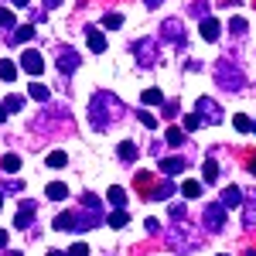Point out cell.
I'll list each match as a JSON object with an SVG mask.
<instances>
[{
	"mask_svg": "<svg viewBox=\"0 0 256 256\" xmlns=\"http://www.w3.org/2000/svg\"><path fill=\"white\" fill-rule=\"evenodd\" d=\"M181 195L184 198H198L202 195V184H198V181H184V184H181Z\"/></svg>",
	"mask_w": 256,
	"mask_h": 256,
	"instance_id": "obj_23",
	"label": "cell"
},
{
	"mask_svg": "<svg viewBox=\"0 0 256 256\" xmlns=\"http://www.w3.org/2000/svg\"><path fill=\"white\" fill-rule=\"evenodd\" d=\"M58 68L65 72V76H72V72L79 68V55H76L72 48H62L58 52Z\"/></svg>",
	"mask_w": 256,
	"mask_h": 256,
	"instance_id": "obj_8",
	"label": "cell"
},
{
	"mask_svg": "<svg viewBox=\"0 0 256 256\" xmlns=\"http://www.w3.org/2000/svg\"><path fill=\"white\" fill-rule=\"evenodd\" d=\"M106 198H110V205H116V208H123V202H126V192H123L120 184H113V188L106 192Z\"/></svg>",
	"mask_w": 256,
	"mask_h": 256,
	"instance_id": "obj_17",
	"label": "cell"
},
{
	"mask_svg": "<svg viewBox=\"0 0 256 256\" xmlns=\"http://www.w3.org/2000/svg\"><path fill=\"white\" fill-rule=\"evenodd\" d=\"M89 113H92V126H96V130H106V126L123 113V106H120V99L113 96V92H96L92 102H89Z\"/></svg>",
	"mask_w": 256,
	"mask_h": 256,
	"instance_id": "obj_1",
	"label": "cell"
},
{
	"mask_svg": "<svg viewBox=\"0 0 256 256\" xmlns=\"http://www.w3.org/2000/svg\"><path fill=\"white\" fill-rule=\"evenodd\" d=\"M202 226H205L208 232H222V229H226V208H222L218 202H208V205H205V216H202Z\"/></svg>",
	"mask_w": 256,
	"mask_h": 256,
	"instance_id": "obj_3",
	"label": "cell"
},
{
	"mask_svg": "<svg viewBox=\"0 0 256 256\" xmlns=\"http://www.w3.org/2000/svg\"><path fill=\"white\" fill-rule=\"evenodd\" d=\"M246 256H256V250H250V253H246Z\"/></svg>",
	"mask_w": 256,
	"mask_h": 256,
	"instance_id": "obj_50",
	"label": "cell"
},
{
	"mask_svg": "<svg viewBox=\"0 0 256 256\" xmlns=\"http://www.w3.org/2000/svg\"><path fill=\"white\" fill-rule=\"evenodd\" d=\"M20 188H24V184H20V181H14V178H10V181H4V188H0V192H20Z\"/></svg>",
	"mask_w": 256,
	"mask_h": 256,
	"instance_id": "obj_41",
	"label": "cell"
},
{
	"mask_svg": "<svg viewBox=\"0 0 256 256\" xmlns=\"http://www.w3.org/2000/svg\"><path fill=\"white\" fill-rule=\"evenodd\" d=\"M120 24H123V18H120V14H106V18H102V28H110V31H113V28H120Z\"/></svg>",
	"mask_w": 256,
	"mask_h": 256,
	"instance_id": "obj_34",
	"label": "cell"
},
{
	"mask_svg": "<svg viewBox=\"0 0 256 256\" xmlns=\"http://www.w3.org/2000/svg\"><path fill=\"white\" fill-rule=\"evenodd\" d=\"M160 34L171 41V44H178V48H184V24L174 18H168L164 24H160Z\"/></svg>",
	"mask_w": 256,
	"mask_h": 256,
	"instance_id": "obj_5",
	"label": "cell"
},
{
	"mask_svg": "<svg viewBox=\"0 0 256 256\" xmlns=\"http://www.w3.org/2000/svg\"><path fill=\"white\" fill-rule=\"evenodd\" d=\"M0 79L14 82V79H18V65H14V62H0Z\"/></svg>",
	"mask_w": 256,
	"mask_h": 256,
	"instance_id": "obj_18",
	"label": "cell"
},
{
	"mask_svg": "<svg viewBox=\"0 0 256 256\" xmlns=\"http://www.w3.org/2000/svg\"><path fill=\"white\" fill-rule=\"evenodd\" d=\"M229 31H232V34H246V31H250L246 18H232V20H229Z\"/></svg>",
	"mask_w": 256,
	"mask_h": 256,
	"instance_id": "obj_28",
	"label": "cell"
},
{
	"mask_svg": "<svg viewBox=\"0 0 256 256\" xmlns=\"http://www.w3.org/2000/svg\"><path fill=\"white\" fill-rule=\"evenodd\" d=\"M62 0H44V7H48V10H52V7H58Z\"/></svg>",
	"mask_w": 256,
	"mask_h": 256,
	"instance_id": "obj_45",
	"label": "cell"
},
{
	"mask_svg": "<svg viewBox=\"0 0 256 256\" xmlns=\"http://www.w3.org/2000/svg\"><path fill=\"white\" fill-rule=\"evenodd\" d=\"M31 218H34V202H24L20 212H18V218H14V229H28Z\"/></svg>",
	"mask_w": 256,
	"mask_h": 256,
	"instance_id": "obj_10",
	"label": "cell"
},
{
	"mask_svg": "<svg viewBox=\"0 0 256 256\" xmlns=\"http://www.w3.org/2000/svg\"><path fill=\"white\" fill-rule=\"evenodd\" d=\"M232 123H236V130H239V134H250V130H253L250 116H242V113H239V116H232Z\"/></svg>",
	"mask_w": 256,
	"mask_h": 256,
	"instance_id": "obj_31",
	"label": "cell"
},
{
	"mask_svg": "<svg viewBox=\"0 0 256 256\" xmlns=\"http://www.w3.org/2000/svg\"><path fill=\"white\" fill-rule=\"evenodd\" d=\"M134 55L140 58V65H150L158 58V48H154V41H134Z\"/></svg>",
	"mask_w": 256,
	"mask_h": 256,
	"instance_id": "obj_7",
	"label": "cell"
},
{
	"mask_svg": "<svg viewBox=\"0 0 256 256\" xmlns=\"http://www.w3.org/2000/svg\"><path fill=\"white\" fill-rule=\"evenodd\" d=\"M218 205H222V208H239V205H242V192H239L236 184H229V188L222 192V202H218Z\"/></svg>",
	"mask_w": 256,
	"mask_h": 256,
	"instance_id": "obj_9",
	"label": "cell"
},
{
	"mask_svg": "<svg viewBox=\"0 0 256 256\" xmlns=\"http://www.w3.org/2000/svg\"><path fill=\"white\" fill-rule=\"evenodd\" d=\"M140 123H144L147 130H154V126H158L160 120H154V116H150V113H140Z\"/></svg>",
	"mask_w": 256,
	"mask_h": 256,
	"instance_id": "obj_37",
	"label": "cell"
},
{
	"mask_svg": "<svg viewBox=\"0 0 256 256\" xmlns=\"http://www.w3.org/2000/svg\"><path fill=\"white\" fill-rule=\"evenodd\" d=\"M218 31H222V28H218L216 18H202V38L205 41H218Z\"/></svg>",
	"mask_w": 256,
	"mask_h": 256,
	"instance_id": "obj_12",
	"label": "cell"
},
{
	"mask_svg": "<svg viewBox=\"0 0 256 256\" xmlns=\"http://www.w3.org/2000/svg\"><path fill=\"white\" fill-rule=\"evenodd\" d=\"M246 202H242V212H246V229H253L256 226V192H250V195H242Z\"/></svg>",
	"mask_w": 256,
	"mask_h": 256,
	"instance_id": "obj_11",
	"label": "cell"
},
{
	"mask_svg": "<svg viewBox=\"0 0 256 256\" xmlns=\"http://www.w3.org/2000/svg\"><path fill=\"white\" fill-rule=\"evenodd\" d=\"M216 82L226 89V92H239V89L246 86V76H242V72H239V68H236L229 58H222V62L216 65Z\"/></svg>",
	"mask_w": 256,
	"mask_h": 256,
	"instance_id": "obj_2",
	"label": "cell"
},
{
	"mask_svg": "<svg viewBox=\"0 0 256 256\" xmlns=\"http://www.w3.org/2000/svg\"><path fill=\"white\" fill-rule=\"evenodd\" d=\"M20 65H24V72L38 76L41 68H44V58H41V52H34V48H28V52L20 55Z\"/></svg>",
	"mask_w": 256,
	"mask_h": 256,
	"instance_id": "obj_6",
	"label": "cell"
},
{
	"mask_svg": "<svg viewBox=\"0 0 256 256\" xmlns=\"http://www.w3.org/2000/svg\"><path fill=\"white\" fill-rule=\"evenodd\" d=\"M10 4H14V7H28V0H10Z\"/></svg>",
	"mask_w": 256,
	"mask_h": 256,
	"instance_id": "obj_46",
	"label": "cell"
},
{
	"mask_svg": "<svg viewBox=\"0 0 256 256\" xmlns=\"http://www.w3.org/2000/svg\"><path fill=\"white\" fill-rule=\"evenodd\" d=\"M55 229H58V232H72V212H62V216L55 218Z\"/></svg>",
	"mask_w": 256,
	"mask_h": 256,
	"instance_id": "obj_24",
	"label": "cell"
},
{
	"mask_svg": "<svg viewBox=\"0 0 256 256\" xmlns=\"http://www.w3.org/2000/svg\"><path fill=\"white\" fill-rule=\"evenodd\" d=\"M168 144H171V147H181V144H184V130H178V126H171V130H168Z\"/></svg>",
	"mask_w": 256,
	"mask_h": 256,
	"instance_id": "obj_27",
	"label": "cell"
},
{
	"mask_svg": "<svg viewBox=\"0 0 256 256\" xmlns=\"http://www.w3.org/2000/svg\"><path fill=\"white\" fill-rule=\"evenodd\" d=\"M106 222H110V226H113V229H123V226H126V222H130V216H126V208H116V212H113V216L106 218Z\"/></svg>",
	"mask_w": 256,
	"mask_h": 256,
	"instance_id": "obj_20",
	"label": "cell"
},
{
	"mask_svg": "<svg viewBox=\"0 0 256 256\" xmlns=\"http://www.w3.org/2000/svg\"><path fill=\"white\" fill-rule=\"evenodd\" d=\"M48 198H52V202H62V198H68V188H65L62 181H52V184H48Z\"/></svg>",
	"mask_w": 256,
	"mask_h": 256,
	"instance_id": "obj_16",
	"label": "cell"
},
{
	"mask_svg": "<svg viewBox=\"0 0 256 256\" xmlns=\"http://www.w3.org/2000/svg\"><path fill=\"white\" fill-rule=\"evenodd\" d=\"M246 168H250V171L256 174V150H253V154H246Z\"/></svg>",
	"mask_w": 256,
	"mask_h": 256,
	"instance_id": "obj_43",
	"label": "cell"
},
{
	"mask_svg": "<svg viewBox=\"0 0 256 256\" xmlns=\"http://www.w3.org/2000/svg\"><path fill=\"white\" fill-rule=\"evenodd\" d=\"M195 116L198 120H205V123H222V106H218L216 99H198V106H195Z\"/></svg>",
	"mask_w": 256,
	"mask_h": 256,
	"instance_id": "obj_4",
	"label": "cell"
},
{
	"mask_svg": "<svg viewBox=\"0 0 256 256\" xmlns=\"http://www.w3.org/2000/svg\"><path fill=\"white\" fill-rule=\"evenodd\" d=\"M0 205H4V192H0Z\"/></svg>",
	"mask_w": 256,
	"mask_h": 256,
	"instance_id": "obj_51",
	"label": "cell"
},
{
	"mask_svg": "<svg viewBox=\"0 0 256 256\" xmlns=\"http://www.w3.org/2000/svg\"><path fill=\"white\" fill-rule=\"evenodd\" d=\"M160 171L164 174H181L184 171V158H164L160 160Z\"/></svg>",
	"mask_w": 256,
	"mask_h": 256,
	"instance_id": "obj_15",
	"label": "cell"
},
{
	"mask_svg": "<svg viewBox=\"0 0 256 256\" xmlns=\"http://www.w3.org/2000/svg\"><path fill=\"white\" fill-rule=\"evenodd\" d=\"M202 174H205V181L212 184V181H216V178H218V164H216V160H212V158H208V160H205V164H202Z\"/></svg>",
	"mask_w": 256,
	"mask_h": 256,
	"instance_id": "obj_21",
	"label": "cell"
},
{
	"mask_svg": "<svg viewBox=\"0 0 256 256\" xmlns=\"http://www.w3.org/2000/svg\"><path fill=\"white\" fill-rule=\"evenodd\" d=\"M150 184H154V181H150L147 174H137V192H144V195H150Z\"/></svg>",
	"mask_w": 256,
	"mask_h": 256,
	"instance_id": "obj_33",
	"label": "cell"
},
{
	"mask_svg": "<svg viewBox=\"0 0 256 256\" xmlns=\"http://www.w3.org/2000/svg\"><path fill=\"white\" fill-rule=\"evenodd\" d=\"M20 106H24V99H20V96H7V102H4L7 113H20Z\"/></svg>",
	"mask_w": 256,
	"mask_h": 256,
	"instance_id": "obj_30",
	"label": "cell"
},
{
	"mask_svg": "<svg viewBox=\"0 0 256 256\" xmlns=\"http://www.w3.org/2000/svg\"><path fill=\"white\" fill-rule=\"evenodd\" d=\"M34 38V28H31V24H24V28H18V31H10V44H28V41Z\"/></svg>",
	"mask_w": 256,
	"mask_h": 256,
	"instance_id": "obj_13",
	"label": "cell"
},
{
	"mask_svg": "<svg viewBox=\"0 0 256 256\" xmlns=\"http://www.w3.org/2000/svg\"><path fill=\"white\" fill-rule=\"evenodd\" d=\"M4 120H7V110H4V106H0V123H4Z\"/></svg>",
	"mask_w": 256,
	"mask_h": 256,
	"instance_id": "obj_48",
	"label": "cell"
},
{
	"mask_svg": "<svg viewBox=\"0 0 256 256\" xmlns=\"http://www.w3.org/2000/svg\"><path fill=\"white\" fill-rule=\"evenodd\" d=\"M86 38H89V48H92L96 55H102V52H106V38H102V31L89 28V31H86Z\"/></svg>",
	"mask_w": 256,
	"mask_h": 256,
	"instance_id": "obj_14",
	"label": "cell"
},
{
	"mask_svg": "<svg viewBox=\"0 0 256 256\" xmlns=\"http://www.w3.org/2000/svg\"><path fill=\"white\" fill-rule=\"evenodd\" d=\"M68 256H89V246H86V242H76V246L68 250Z\"/></svg>",
	"mask_w": 256,
	"mask_h": 256,
	"instance_id": "obj_36",
	"label": "cell"
},
{
	"mask_svg": "<svg viewBox=\"0 0 256 256\" xmlns=\"http://www.w3.org/2000/svg\"><path fill=\"white\" fill-rule=\"evenodd\" d=\"M171 218H184V205H181V202H174V205H171Z\"/></svg>",
	"mask_w": 256,
	"mask_h": 256,
	"instance_id": "obj_40",
	"label": "cell"
},
{
	"mask_svg": "<svg viewBox=\"0 0 256 256\" xmlns=\"http://www.w3.org/2000/svg\"><path fill=\"white\" fill-rule=\"evenodd\" d=\"M48 256H68V253H58V250H52V253H48Z\"/></svg>",
	"mask_w": 256,
	"mask_h": 256,
	"instance_id": "obj_49",
	"label": "cell"
},
{
	"mask_svg": "<svg viewBox=\"0 0 256 256\" xmlns=\"http://www.w3.org/2000/svg\"><path fill=\"white\" fill-rule=\"evenodd\" d=\"M158 4H164V0H147V7H158Z\"/></svg>",
	"mask_w": 256,
	"mask_h": 256,
	"instance_id": "obj_47",
	"label": "cell"
},
{
	"mask_svg": "<svg viewBox=\"0 0 256 256\" xmlns=\"http://www.w3.org/2000/svg\"><path fill=\"white\" fill-rule=\"evenodd\" d=\"M140 99H144V106H160V102H164V92H160V89H147Z\"/></svg>",
	"mask_w": 256,
	"mask_h": 256,
	"instance_id": "obj_19",
	"label": "cell"
},
{
	"mask_svg": "<svg viewBox=\"0 0 256 256\" xmlns=\"http://www.w3.org/2000/svg\"><path fill=\"white\" fill-rule=\"evenodd\" d=\"M171 195H174V184H171V181H164L160 188H154V198H158V202L160 198H171Z\"/></svg>",
	"mask_w": 256,
	"mask_h": 256,
	"instance_id": "obj_32",
	"label": "cell"
},
{
	"mask_svg": "<svg viewBox=\"0 0 256 256\" xmlns=\"http://www.w3.org/2000/svg\"><path fill=\"white\" fill-rule=\"evenodd\" d=\"M205 10H208V7H205L202 0H192V14H198V18H205Z\"/></svg>",
	"mask_w": 256,
	"mask_h": 256,
	"instance_id": "obj_42",
	"label": "cell"
},
{
	"mask_svg": "<svg viewBox=\"0 0 256 256\" xmlns=\"http://www.w3.org/2000/svg\"><path fill=\"white\" fill-rule=\"evenodd\" d=\"M14 256H20V253H14Z\"/></svg>",
	"mask_w": 256,
	"mask_h": 256,
	"instance_id": "obj_52",
	"label": "cell"
},
{
	"mask_svg": "<svg viewBox=\"0 0 256 256\" xmlns=\"http://www.w3.org/2000/svg\"><path fill=\"white\" fill-rule=\"evenodd\" d=\"M144 229H147V232H150V236H158L160 222H158V218H147V222H144Z\"/></svg>",
	"mask_w": 256,
	"mask_h": 256,
	"instance_id": "obj_39",
	"label": "cell"
},
{
	"mask_svg": "<svg viewBox=\"0 0 256 256\" xmlns=\"http://www.w3.org/2000/svg\"><path fill=\"white\" fill-rule=\"evenodd\" d=\"M7 246V229H0V250Z\"/></svg>",
	"mask_w": 256,
	"mask_h": 256,
	"instance_id": "obj_44",
	"label": "cell"
},
{
	"mask_svg": "<svg viewBox=\"0 0 256 256\" xmlns=\"http://www.w3.org/2000/svg\"><path fill=\"white\" fill-rule=\"evenodd\" d=\"M120 158L126 160V164H130V160H137V144H130V140H126V144H120Z\"/></svg>",
	"mask_w": 256,
	"mask_h": 256,
	"instance_id": "obj_22",
	"label": "cell"
},
{
	"mask_svg": "<svg viewBox=\"0 0 256 256\" xmlns=\"http://www.w3.org/2000/svg\"><path fill=\"white\" fill-rule=\"evenodd\" d=\"M0 28H10V31H14V14L4 10V7H0Z\"/></svg>",
	"mask_w": 256,
	"mask_h": 256,
	"instance_id": "obj_35",
	"label": "cell"
},
{
	"mask_svg": "<svg viewBox=\"0 0 256 256\" xmlns=\"http://www.w3.org/2000/svg\"><path fill=\"white\" fill-rule=\"evenodd\" d=\"M28 92H31V99H38V102H48V89H44L41 82H31V89H28Z\"/></svg>",
	"mask_w": 256,
	"mask_h": 256,
	"instance_id": "obj_25",
	"label": "cell"
},
{
	"mask_svg": "<svg viewBox=\"0 0 256 256\" xmlns=\"http://www.w3.org/2000/svg\"><path fill=\"white\" fill-rule=\"evenodd\" d=\"M0 164H4V171H10V174H14V171H20V158H18V154H7Z\"/></svg>",
	"mask_w": 256,
	"mask_h": 256,
	"instance_id": "obj_29",
	"label": "cell"
},
{
	"mask_svg": "<svg viewBox=\"0 0 256 256\" xmlns=\"http://www.w3.org/2000/svg\"><path fill=\"white\" fill-rule=\"evenodd\" d=\"M65 164H68L65 150H52V154H48V168H65Z\"/></svg>",
	"mask_w": 256,
	"mask_h": 256,
	"instance_id": "obj_26",
	"label": "cell"
},
{
	"mask_svg": "<svg viewBox=\"0 0 256 256\" xmlns=\"http://www.w3.org/2000/svg\"><path fill=\"white\" fill-rule=\"evenodd\" d=\"M198 126H202V120H198L195 113H192V116H184V130H198Z\"/></svg>",
	"mask_w": 256,
	"mask_h": 256,
	"instance_id": "obj_38",
	"label": "cell"
}]
</instances>
